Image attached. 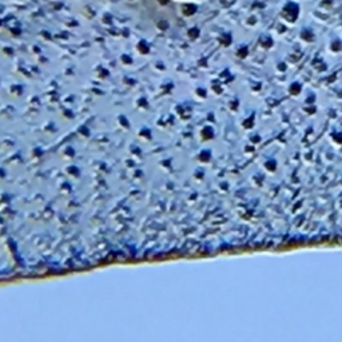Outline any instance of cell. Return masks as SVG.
I'll return each mask as SVG.
<instances>
[{
    "mask_svg": "<svg viewBox=\"0 0 342 342\" xmlns=\"http://www.w3.org/2000/svg\"><path fill=\"white\" fill-rule=\"evenodd\" d=\"M283 15H285L286 19H289L290 21L295 20L297 15H298V7H297L294 3H289L285 7V10H283Z\"/></svg>",
    "mask_w": 342,
    "mask_h": 342,
    "instance_id": "6da1fadb",
    "label": "cell"
}]
</instances>
